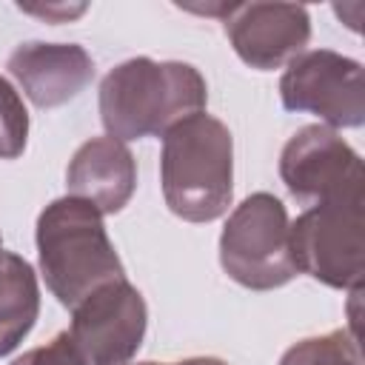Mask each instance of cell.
<instances>
[{"label":"cell","mask_w":365,"mask_h":365,"mask_svg":"<svg viewBox=\"0 0 365 365\" xmlns=\"http://www.w3.org/2000/svg\"><path fill=\"white\" fill-rule=\"evenodd\" d=\"M128 365V362H125ZM137 365H160V362H137Z\"/></svg>","instance_id":"18"},{"label":"cell","mask_w":365,"mask_h":365,"mask_svg":"<svg viewBox=\"0 0 365 365\" xmlns=\"http://www.w3.org/2000/svg\"><path fill=\"white\" fill-rule=\"evenodd\" d=\"M9 71L37 108H57L91 83L94 60L77 43H23L11 51Z\"/></svg>","instance_id":"10"},{"label":"cell","mask_w":365,"mask_h":365,"mask_svg":"<svg viewBox=\"0 0 365 365\" xmlns=\"http://www.w3.org/2000/svg\"><path fill=\"white\" fill-rule=\"evenodd\" d=\"M279 177L294 197L311 202L365 194L362 157L322 123L299 128L282 145Z\"/></svg>","instance_id":"8"},{"label":"cell","mask_w":365,"mask_h":365,"mask_svg":"<svg viewBox=\"0 0 365 365\" xmlns=\"http://www.w3.org/2000/svg\"><path fill=\"white\" fill-rule=\"evenodd\" d=\"M222 271L251 291L288 285L299 271L291 254V222L279 197L257 191L225 220L220 234Z\"/></svg>","instance_id":"4"},{"label":"cell","mask_w":365,"mask_h":365,"mask_svg":"<svg viewBox=\"0 0 365 365\" xmlns=\"http://www.w3.org/2000/svg\"><path fill=\"white\" fill-rule=\"evenodd\" d=\"M148 308L123 277L100 285L71 308L68 336L88 365H125L143 345Z\"/></svg>","instance_id":"7"},{"label":"cell","mask_w":365,"mask_h":365,"mask_svg":"<svg viewBox=\"0 0 365 365\" xmlns=\"http://www.w3.org/2000/svg\"><path fill=\"white\" fill-rule=\"evenodd\" d=\"M279 365H362L356 334L348 328L328 331L322 336H308L294 342Z\"/></svg>","instance_id":"13"},{"label":"cell","mask_w":365,"mask_h":365,"mask_svg":"<svg viewBox=\"0 0 365 365\" xmlns=\"http://www.w3.org/2000/svg\"><path fill=\"white\" fill-rule=\"evenodd\" d=\"M34 240L46 288L66 308H74L100 285L125 277L103 214L80 197L68 194L48 202L37 217Z\"/></svg>","instance_id":"3"},{"label":"cell","mask_w":365,"mask_h":365,"mask_svg":"<svg viewBox=\"0 0 365 365\" xmlns=\"http://www.w3.org/2000/svg\"><path fill=\"white\" fill-rule=\"evenodd\" d=\"M11 365H88V362H86V359L80 356V351L74 348L68 331H63V334H57L51 342L37 345V348L26 351L23 356H17Z\"/></svg>","instance_id":"15"},{"label":"cell","mask_w":365,"mask_h":365,"mask_svg":"<svg viewBox=\"0 0 365 365\" xmlns=\"http://www.w3.org/2000/svg\"><path fill=\"white\" fill-rule=\"evenodd\" d=\"M66 188L71 197L91 202L100 214H117L137 188L134 154L114 137H91L71 154Z\"/></svg>","instance_id":"11"},{"label":"cell","mask_w":365,"mask_h":365,"mask_svg":"<svg viewBox=\"0 0 365 365\" xmlns=\"http://www.w3.org/2000/svg\"><path fill=\"white\" fill-rule=\"evenodd\" d=\"M0 254H3V240H0Z\"/></svg>","instance_id":"19"},{"label":"cell","mask_w":365,"mask_h":365,"mask_svg":"<svg viewBox=\"0 0 365 365\" xmlns=\"http://www.w3.org/2000/svg\"><path fill=\"white\" fill-rule=\"evenodd\" d=\"M29 140V111L14 86L0 77V160H14L23 154Z\"/></svg>","instance_id":"14"},{"label":"cell","mask_w":365,"mask_h":365,"mask_svg":"<svg viewBox=\"0 0 365 365\" xmlns=\"http://www.w3.org/2000/svg\"><path fill=\"white\" fill-rule=\"evenodd\" d=\"M205 77L180 60L131 57L100 83V120L108 137L125 143L163 137L180 120L205 111Z\"/></svg>","instance_id":"1"},{"label":"cell","mask_w":365,"mask_h":365,"mask_svg":"<svg viewBox=\"0 0 365 365\" xmlns=\"http://www.w3.org/2000/svg\"><path fill=\"white\" fill-rule=\"evenodd\" d=\"M160 182L171 214L185 222L222 217L234 197V140L222 120L200 111L163 134Z\"/></svg>","instance_id":"2"},{"label":"cell","mask_w":365,"mask_h":365,"mask_svg":"<svg viewBox=\"0 0 365 365\" xmlns=\"http://www.w3.org/2000/svg\"><path fill=\"white\" fill-rule=\"evenodd\" d=\"M279 97L288 111L317 114L334 131L365 123L362 66L331 48L299 51L288 60L279 77Z\"/></svg>","instance_id":"6"},{"label":"cell","mask_w":365,"mask_h":365,"mask_svg":"<svg viewBox=\"0 0 365 365\" xmlns=\"http://www.w3.org/2000/svg\"><path fill=\"white\" fill-rule=\"evenodd\" d=\"M174 365H228V362H222V359H217V356H188V359L174 362Z\"/></svg>","instance_id":"17"},{"label":"cell","mask_w":365,"mask_h":365,"mask_svg":"<svg viewBox=\"0 0 365 365\" xmlns=\"http://www.w3.org/2000/svg\"><path fill=\"white\" fill-rule=\"evenodd\" d=\"M20 9H23V11H29V14H37V17L48 20V23H66V20H71V17H77V14H83V11H86V6H83V3H80V6H66V3L23 6V3H20Z\"/></svg>","instance_id":"16"},{"label":"cell","mask_w":365,"mask_h":365,"mask_svg":"<svg viewBox=\"0 0 365 365\" xmlns=\"http://www.w3.org/2000/svg\"><path fill=\"white\" fill-rule=\"evenodd\" d=\"M40 285L34 268L11 251L0 254V356L11 354L34 328Z\"/></svg>","instance_id":"12"},{"label":"cell","mask_w":365,"mask_h":365,"mask_svg":"<svg viewBox=\"0 0 365 365\" xmlns=\"http://www.w3.org/2000/svg\"><path fill=\"white\" fill-rule=\"evenodd\" d=\"M237 57L259 71L294 60L311 40V17L297 3H231L222 17Z\"/></svg>","instance_id":"9"},{"label":"cell","mask_w":365,"mask_h":365,"mask_svg":"<svg viewBox=\"0 0 365 365\" xmlns=\"http://www.w3.org/2000/svg\"><path fill=\"white\" fill-rule=\"evenodd\" d=\"M297 271L328 288H362L365 274V194L314 202L291 222Z\"/></svg>","instance_id":"5"}]
</instances>
